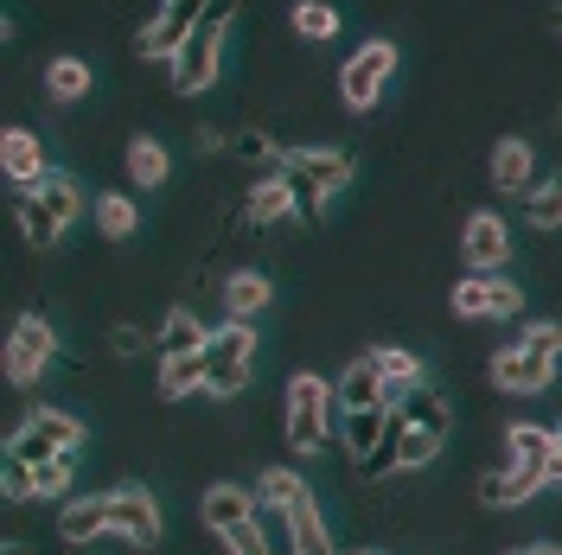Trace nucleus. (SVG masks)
Wrapping results in <instances>:
<instances>
[{
	"mask_svg": "<svg viewBox=\"0 0 562 555\" xmlns=\"http://www.w3.org/2000/svg\"><path fill=\"white\" fill-rule=\"evenodd\" d=\"M13 217H20L26 249H58L65 230L83 217V185H77L70 173L38 179V185H26V192H13Z\"/></svg>",
	"mask_w": 562,
	"mask_h": 555,
	"instance_id": "1",
	"label": "nucleus"
},
{
	"mask_svg": "<svg viewBox=\"0 0 562 555\" xmlns=\"http://www.w3.org/2000/svg\"><path fill=\"white\" fill-rule=\"evenodd\" d=\"M351 173L358 167H351L346 147H288V160H281V179L294 185V205H301L307 224L326 217V205L351 185Z\"/></svg>",
	"mask_w": 562,
	"mask_h": 555,
	"instance_id": "2",
	"label": "nucleus"
},
{
	"mask_svg": "<svg viewBox=\"0 0 562 555\" xmlns=\"http://www.w3.org/2000/svg\"><path fill=\"white\" fill-rule=\"evenodd\" d=\"M281 428H288V448L294 453H319L333 441V409H339V396H333V383L319 377V371H294L288 389H281Z\"/></svg>",
	"mask_w": 562,
	"mask_h": 555,
	"instance_id": "3",
	"label": "nucleus"
},
{
	"mask_svg": "<svg viewBox=\"0 0 562 555\" xmlns=\"http://www.w3.org/2000/svg\"><path fill=\"white\" fill-rule=\"evenodd\" d=\"M249 377H256V326H249V319H224V326H211L205 396L211 403H231L237 389H249Z\"/></svg>",
	"mask_w": 562,
	"mask_h": 555,
	"instance_id": "4",
	"label": "nucleus"
},
{
	"mask_svg": "<svg viewBox=\"0 0 562 555\" xmlns=\"http://www.w3.org/2000/svg\"><path fill=\"white\" fill-rule=\"evenodd\" d=\"M396 421H403V473H422L435 453L448 448V428H454L448 403H441V389H428V383L396 403Z\"/></svg>",
	"mask_w": 562,
	"mask_h": 555,
	"instance_id": "5",
	"label": "nucleus"
},
{
	"mask_svg": "<svg viewBox=\"0 0 562 555\" xmlns=\"http://www.w3.org/2000/svg\"><path fill=\"white\" fill-rule=\"evenodd\" d=\"M83 441H90V428L70 416V409H45V403L7 428V453L13 460H33V466L52 460V453H83Z\"/></svg>",
	"mask_w": 562,
	"mask_h": 555,
	"instance_id": "6",
	"label": "nucleus"
},
{
	"mask_svg": "<svg viewBox=\"0 0 562 555\" xmlns=\"http://www.w3.org/2000/svg\"><path fill=\"white\" fill-rule=\"evenodd\" d=\"M390 77H396V45L390 38H364L346 58V70H339V97H346L351 115H371L378 97L390 90Z\"/></svg>",
	"mask_w": 562,
	"mask_h": 555,
	"instance_id": "7",
	"label": "nucleus"
},
{
	"mask_svg": "<svg viewBox=\"0 0 562 555\" xmlns=\"http://www.w3.org/2000/svg\"><path fill=\"white\" fill-rule=\"evenodd\" d=\"M52 358H58V332H52L38 313H20V319L7 326V358H0V364H7V383H13V389H33V383L52 371Z\"/></svg>",
	"mask_w": 562,
	"mask_h": 555,
	"instance_id": "8",
	"label": "nucleus"
},
{
	"mask_svg": "<svg viewBox=\"0 0 562 555\" xmlns=\"http://www.w3.org/2000/svg\"><path fill=\"white\" fill-rule=\"evenodd\" d=\"M448 307L467 326H480V319H518L525 313V287L512 275H460L454 294H448Z\"/></svg>",
	"mask_w": 562,
	"mask_h": 555,
	"instance_id": "9",
	"label": "nucleus"
},
{
	"mask_svg": "<svg viewBox=\"0 0 562 555\" xmlns=\"http://www.w3.org/2000/svg\"><path fill=\"white\" fill-rule=\"evenodd\" d=\"M217 70H224V33L217 26H192V38L179 45V58L167 65L173 97H205L211 83H217Z\"/></svg>",
	"mask_w": 562,
	"mask_h": 555,
	"instance_id": "10",
	"label": "nucleus"
},
{
	"mask_svg": "<svg viewBox=\"0 0 562 555\" xmlns=\"http://www.w3.org/2000/svg\"><path fill=\"white\" fill-rule=\"evenodd\" d=\"M460 262H467V275H505V262H512V224L498 211H473L460 224Z\"/></svg>",
	"mask_w": 562,
	"mask_h": 555,
	"instance_id": "11",
	"label": "nucleus"
},
{
	"mask_svg": "<svg viewBox=\"0 0 562 555\" xmlns=\"http://www.w3.org/2000/svg\"><path fill=\"white\" fill-rule=\"evenodd\" d=\"M109 530H115L128 550H154V543L167 536L154 491H147V486H115V491H109Z\"/></svg>",
	"mask_w": 562,
	"mask_h": 555,
	"instance_id": "12",
	"label": "nucleus"
},
{
	"mask_svg": "<svg viewBox=\"0 0 562 555\" xmlns=\"http://www.w3.org/2000/svg\"><path fill=\"white\" fill-rule=\"evenodd\" d=\"M486 377H492V389H505V396H543V389L557 383V364L537 358L530 346H498L486 358Z\"/></svg>",
	"mask_w": 562,
	"mask_h": 555,
	"instance_id": "13",
	"label": "nucleus"
},
{
	"mask_svg": "<svg viewBox=\"0 0 562 555\" xmlns=\"http://www.w3.org/2000/svg\"><path fill=\"white\" fill-rule=\"evenodd\" d=\"M333 396H339V416H371V409H396V403H390V383L378 377V364H371V351H364V358H351L346 371L333 377Z\"/></svg>",
	"mask_w": 562,
	"mask_h": 555,
	"instance_id": "14",
	"label": "nucleus"
},
{
	"mask_svg": "<svg viewBox=\"0 0 562 555\" xmlns=\"http://www.w3.org/2000/svg\"><path fill=\"white\" fill-rule=\"evenodd\" d=\"M486 179L498 185V192H505V199H518V192H530V185H537V147H530L525 135H505V140H492Z\"/></svg>",
	"mask_w": 562,
	"mask_h": 555,
	"instance_id": "15",
	"label": "nucleus"
},
{
	"mask_svg": "<svg viewBox=\"0 0 562 555\" xmlns=\"http://www.w3.org/2000/svg\"><path fill=\"white\" fill-rule=\"evenodd\" d=\"M0 173H7L13 192H26V185H38V179H52V167H45V140H38L33 128H7V135H0Z\"/></svg>",
	"mask_w": 562,
	"mask_h": 555,
	"instance_id": "16",
	"label": "nucleus"
},
{
	"mask_svg": "<svg viewBox=\"0 0 562 555\" xmlns=\"http://www.w3.org/2000/svg\"><path fill=\"white\" fill-rule=\"evenodd\" d=\"M550 460H557V428H537V421H512L505 428V466H525L550 479Z\"/></svg>",
	"mask_w": 562,
	"mask_h": 555,
	"instance_id": "17",
	"label": "nucleus"
},
{
	"mask_svg": "<svg viewBox=\"0 0 562 555\" xmlns=\"http://www.w3.org/2000/svg\"><path fill=\"white\" fill-rule=\"evenodd\" d=\"M262 511V498H249L244 486H211L205 498H199V523H205L211 536H231L237 523H249Z\"/></svg>",
	"mask_w": 562,
	"mask_h": 555,
	"instance_id": "18",
	"label": "nucleus"
},
{
	"mask_svg": "<svg viewBox=\"0 0 562 555\" xmlns=\"http://www.w3.org/2000/svg\"><path fill=\"white\" fill-rule=\"evenodd\" d=\"M186 38H192V20H186V13H173V7H160L154 20H140L135 52H140V58H154V65H173Z\"/></svg>",
	"mask_w": 562,
	"mask_h": 555,
	"instance_id": "19",
	"label": "nucleus"
},
{
	"mask_svg": "<svg viewBox=\"0 0 562 555\" xmlns=\"http://www.w3.org/2000/svg\"><path fill=\"white\" fill-rule=\"evenodd\" d=\"M97 90V70H90V58H77V52H58V58H45V97L52 103H83Z\"/></svg>",
	"mask_w": 562,
	"mask_h": 555,
	"instance_id": "20",
	"label": "nucleus"
},
{
	"mask_svg": "<svg viewBox=\"0 0 562 555\" xmlns=\"http://www.w3.org/2000/svg\"><path fill=\"white\" fill-rule=\"evenodd\" d=\"M294 211H301V205H294V185H288L281 173H269L262 185H249L244 224H249V230H269V224H288Z\"/></svg>",
	"mask_w": 562,
	"mask_h": 555,
	"instance_id": "21",
	"label": "nucleus"
},
{
	"mask_svg": "<svg viewBox=\"0 0 562 555\" xmlns=\"http://www.w3.org/2000/svg\"><path fill=\"white\" fill-rule=\"evenodd\" d=\"M269 301H276V281L262 275V269L224 275V313H231V319H249V326H256V313H269Z\"/></svg>",
	"mask_w": 562,
	"mask_h": 555,
	"instance_id": "22",
	"label": "nucleus"
},
{
	"mask_svg": "<svg viewBox=\"0 0 562 555\" xmlns=\"http://www.w3.org/2000/svg\"><path fill=\"white\" fill-rule=\"evenodd\" d=\"M58 536H65L70 550H83V543L109 536V491L103 498H70L65 511H58Z\"/></svg>",
	"mask_w": 562,
	"mask_h": 555,
	"instance_id": "23",
	"label": "nucleus"
},
{
	"mask_svg": "<svg viewBox=\"0 0 562 555\" xmlns=\"http://www.w3.org/2000/svg\"><path fill=\"white\" fill-rule=\"evenodd\" d=\"M154 389H160V403H186V396H199V389H205V351H179V358H160V371H154Z\"/></svg>",
	"mask_w": 562,
	"mask_h": 555,
	"instance_id": "24",
	"label": "nucleus"
},
{
	"mask_svg": "<svg viewBox=\"0 0 562 555\" xmlns=\"http://www.w3.org/2000/svg\"><path fill=\"white\" fill-rule=\"evenodd\" d=\"M211 346V326L192 307H173L154 332V358H179V351H205Z\"/></svg>",
	"mask_w": 562,
	"mask_h": 555,
	"instance_id": "25",
	"label": "nucleus"
},
{
	"mask_svg": "<svg viewBox=\"0 0 562 555\" xmlns=\"http://www.w3.org/2000/svg\"><path fill=\"white\" fill-rule=\"evenodd\" d=\"M371 364H378V377L390 383V403H403L409 389L428 383V371H422V358L409 346H371Z\"/></svg>",
	"mask_w": 562,
	"mask_h": 555,
	"instance_id": "26",
	"label": "nucleus"
},
{
	"mask_svg": "<svg viewBox=\"0 0 562 555\" xmlns=\"http://www.w3.org/2000/svg\"><path fill=\"white\" fill-rule=\"evenodd\" d=\"M122 167H128V185H140V192H154V185H167V173H173V160H167V147L154 135H135L128 140V154H122Z\"/></svg>",
	"mask_w": 562,
	"mask_h": 555,
	"instance_id": "27",
	"label": "nucleus"
},
{
	"mask_svg": "<svg viewBox=\"0 0 562 555\" xmlns=\"http://www.w3.org/2000/svg\"><path fill=\"white\" fill-rule=\"evenodd\" d=\"M256 498H262V505H276V511H294V505H307V498H314V486H307L294 466H262Z\"/></svg>",
	"mask_w": 562,
	"mask_h": 555,
	"instance_id": "28",
	"label": "nucleus"
},
{
	"mask_svg": "<svg viewBox=\"0 0 562 555\" xmlns=\"http://www.w3.org/2000/svg\"><path fill=\"white\" fill-rule=\"evenodd\" d=\"M97 230H103L109 243H128L140 230V205L128 192H97Z\"/></svg>",
	"mask_w": 562,
	"mask_h": 555,
	"instance_id": "29",
	"label": "nucleus"
},
{
	"mask_svg": "<svg viewBox=\"0 0 562 555\" xmlns=\"http://www.w3.org/2000/svg\"><path fill=\"white\" fill-rule=\"evenodd\" d=\"M384 428H390V409H371V416H339V448L351 453V466L384 441Z\"/></svg>",
	"mask_w": 562,
	"mask_h": 555,
	"instance_id": "30",
	"label": "nucleus"
},
{
	"mask_svg": "<svg viewBox=\"0 0 562 555\" xmlns=\"http://www.w3.org/2000/svg\"><path fill=\"white\" fill-rule=\"evenodd\" d=\"M288 26L301 38H314V45H326V38H339V7H333V0H294Z\"/></svg>",
	"mask_w": 562,
	"mask_h": 555,
	"instance_id": "31",
	"label": "nucleus"
},
{
	"mask_svg": "<svg viewBox=\"0 0 562 555\" xmlns=\"http://www.w3.org/2000/svg\"><path fill=\"white\" fill-rule=\"evenodd\" d=\"M288 523H294V550L301 555H333V530H326V518H319V498L294 505Z\"/></svg>",
	"mask_w": 562,
	"mask_h": 555,
	"instance_id": "32",
	"label": "nucleus"
},
{
	"mask_svg": "<svg viewBox=\"0 0 562 555\" xmlns=\"http://www.w3.org/2000/svg\"><path fill=\"white\" fill-rule=\"evenodd\" d=\"M525 217H530V230H562V173L550 179H537L525 192Z\"/></svg>",
	"mask_w": 562,
	"mask_h": 555,
	"instance_id": "33",
	"label": "nucleus"
},
{
	"mask_svg": "<svg viewBox=\"0 0 562 555\" xmlns=\"http://www.w3.org/2000/svg\"><path fill=\"white\" fill-rule=\"evenodd\" d=\"M33 479H38V498H70V486H77V453H52V460H38Z\"/></svg>",
	"mask_w": 562,
	"mask_h": 555,
	"instance_id": "34",
	"label": "nucleus"
},
{
	"mask_svg": "<svg viewBox=\"0 0 562 555\" xmlns=\"http://www.w3.org/2000/svg\"><path fill=\"white\" fill-rule=\"evenodd\" d=\"M0 498H7V505H33V498H38L33 460H13V453H0Z\"/></svg>",
	"mask_w": 562,
	"mask_h": 555,
	"instance_id": "35",
	"label": "nucleus"
},
{
	"mask_svg": "<svg viewBox=\"0 0 562 555\" xmlns=\"http://www.w3.org/2000/svg\"><path fill=\"white\" fill-rule=\"evenodd\" d=\"M217 543H224L231 555H276V550H269V530H262V511H256L249 523H237L231 536H217Z\"/></svg>",
	"mask_w": 562,
	"mask_h": 555,
	"instance_id": "36",
	"label": "nucleus"
},
{
	"mask_svg": "<svg viewBox=\"0 0 562 555\" xmlns=\"http://www.w3.org/2000/svg\"><path fill=\"white\" fill-rule=\"evenodd\" d=\"M518 346H530L537 358H550V364H562V326H557V319H530Z\"/></svg>",
	"mask_w": 562,
	"mask_h": 555,
	"instance_id": "37",
	"label": "nucleus"
},
{
	"mask_svg": "<svg viewBox=\"0 0 562 555\" xmlns=\"http://www.w3.org/2000/svg\"><path fill=\"white\" fill-rule=\"evenodd\" d=\"M231 147H237L244 160H276V140L262 135V128H237V135H231Z\"/></svg>",
	"mask_w": 562,
	"mask_h": 555,
	"instance_id": "38",
	"label": "nucleus"
},
{
	"mask_svg": "<svg viewBox=\"0 0 562 555\" xmlns=\"http://www.w3.org/2000/svg\"><path fill=\"white\" fill-rule=\"evenodd\" d=\"M473 498H480L486 511H505V466H492V473H480V479H473Z\"/></svg>",
	"mask_w": 562,
	"mask_h": 555,
	"instance_id": "39",
	"label": "nucleus"
},
{
	"mask_svg": "<svg viewBox=\"0 0 562 555\" xmlns=\"http://www.w3.org/2000/svg\"><path fill=\"white\" fill-rule=\"evenodd\" d=\"M109 351H115V358H140V351H147V332H140V326H109Z\"/></svg>",
	"mask_w": 562,
	"mask_h": 555,
	"instance_id": "40",
	"label": "nucleus"
},
{
	"mask_svg": "<svg viewBox=\"0 0 562 555\" xmlns=\"http://www.w3.org/2000/svg\"><path fill=\"white\" fill-rule=\"evenodd\" d=\"M231 20H237V0H211V13L199 26H217V33H231Z\"/></svg>",
	"mask_w": 562,
	"mask_h": 555,
	"instance_id": "41",
	"label": "nucleus"
},
{
	"mask_svg": "<svg viewBox=\"0 0 562 555\" xmlns=\"http://www.w3.org/2000/svg\"><path fill=\"white\" fill-rule=\"evenodd\" d=\"M192 147H199V154H217V147H224V128H192Z\"/></svg>",
	"mask_w": 562,
	"mask_h": 555,
	"instance_id": "42",
	"label": "nucleus"
},
{
	"mask_svg": "<svg viewBox=\"0 0 562 555\" xmlns=\"http://www.w3.org/2000/svg\"><path fill=\"white\" fill-rule=\"evenodd\" d=\"M167 7H173V13H186L192 26H199V20H205V13H211V0H167Z\"/></svg>",
	"mask_w": 562,
	"mask_h": 555,
	"instance_id": "43",
	"label": "nucleus"
},
{
	"mask_svg": "<svg viewBox=\"0 0 562 555\" xmlns=\"http://www.w3.org/2000/svg\"><path fill=\"white\" fill-rule=\"evenodd\" d=\"M512 555H562L557 543H525V550H512Z\"/></svg>",
	"mask_w": 562,
	"mask_h": 555,
	"instance_id": "44",
	"label": "nucleus"
},
{
	"mask_svg": "<svg viewBox=\"0 0 562 555\" xmlns=\"http://www.w3.org/2000/svg\"><path fill=\"white\" fill-rule=\"evenodd\" d=\"M0 555H33V550H26V543H7V550H0Z\"/></svg>",
	"mask_w": 562,
	"mask_h": 555,
	"instance_id": "45",
	"label": "nucleus"
},
{
	"mask_svg": "<svg viewBox=\"0 0 562 555\" xmlns=\"http://www.w3.org/2000/svg\"><path fill=\"white\" fill-rule=\"evenodd\" d=\"M358 555H384V550H358Z\"/></svg>",
	"mask_w": 562,
	"mask_h": 555,
	"instance_id": "46",
	"label": "nucleus"
},
{
	"mask_svg": "<svg viewBox=\"0 0 562 555\" xmlns=\"http://www.w3.org/2000/svg\"><path fill=\"white\" fill-rule=\"evenodd\" d=\"M557 128H562V103H557Z\"/></svg>",
	"mask_w": 562,
	"mask_h": 555,
	"instance_id": "47",
	"label": "nucleus"
},
{
	"mask_svg": "<svg viewBox=\"0 0 562 555\" xmlns=\"http://www.w3.org/2000/svg\"><path fill=\"white\" fill-rule=\"evenodd\" d=\"M557 441H562V421H557Z\"/></svg>",
	"mask_w": 562,
	"mask_h": 555,
	"instance_id": "48",
	"label": "nucleus"
},
{
	"mask_svg": "<svg viewBox=\"0 0 562 555\" xmlns=\"http://www.w3.org/2000/svg\"><path fill=\"white\" fill-rule=\"evenodd\" d=\"M557 20H562V13H557Z\"/></svg>",
	"mask_w": 562,
	"mask_h": 555,
	"instance_id": "49",
	"label": "nucleus"
}]
</instances>
